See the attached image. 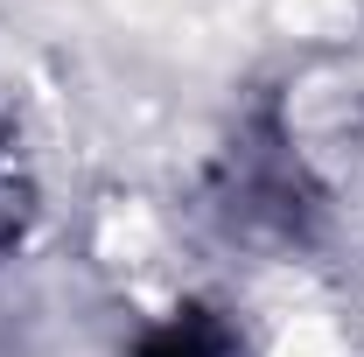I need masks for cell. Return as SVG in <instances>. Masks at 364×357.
Segmentation results:
<instances>
[{
  "instance_id": "cell-1",
  "label": "cell",
  "mask_w": 364,
  "mask_h": 357,
  "mask_svg": "<svg viewBox=\"0 0 364 357\" xmlns=\"http://www.w3.org/2000/svg\"><path fill=\"white\" fill-rule=\"evenodd\" d=\"M147 357H225V336L218 329H196V322H168L147 343Z\"/></svg>"
}]
</instances>
